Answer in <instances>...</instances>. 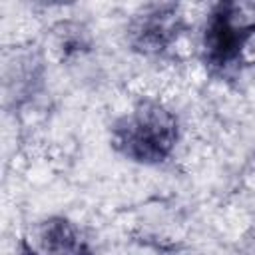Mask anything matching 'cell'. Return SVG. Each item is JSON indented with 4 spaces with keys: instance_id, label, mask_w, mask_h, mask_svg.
Wrapping results in <instances>:
<instances>
[{
    "instance_id": "5b68a950",
    "label": "cell",
    "mask_w": 255,
    "mask_h": 255,
    "mask_svg": "<svg viewBox=\"0 0 255 255\" xmlns=\"http://www.w3.org/2000/svg\"><path fill=\"white\" fill-rule=\"evenodd\" d=\"M86 239L66 215H44L32 221L18 237V255H74Z\"/></svg>"
},
{
    "instance_id": "52a82bcc",
    "label": "cell",
    "mask_w": 255,
    "mask_h": 255,
    "mask_svg": "<svg viewBox=\"0 0 255 255\" xmlns=\"http://www.w3.org/2000/svg\"><path fill=\"white\" fill-rule=\"evenodd\" d=\"M74 255H100V253H98V251H96V249L86 241V243H84V245H82Z\"/></svg>"
},
{
    "instance_id": "8992f818",
    "label": "cell",
    "mask_w": 255,
    "mask_h": 255,
    "mask_svg": "<svg viewBox=\"0 0 255 255\" xmlns=\"http://www.w3.org/2000/svg\"><path fill=\"white\" fill-rule=\"evenodd\" d=\"M40 46L48 60L58 64H72L94 50V34L86 22L64 18L48 28Z\"/></svg>"
},
{
    "instance_id": "277c9868",
    "label": "cell",
    "mask_w": 255,
    "mask_h": 255,
    "mask_svg": "<svg viewBox=\"0 0 255 255\" xmlns=\"http://www.w3.org/2000/svg\"><path fill=\"white\" fill-rule=\"evenodd\" d=\"M48 58L40 44H14L2 52V96L6 110H22L44 88Z\"/></svg>"
},
{
    "instance_id": "6da1fadb",
    "label": "cell",
    "mask_w": 255,
    "mask_h": 255,
    "mask_svg": "<svg viewBox=\"0 0 255 255\" xmlns=\"http://www.w3.org/2000/svg\"><path fill=\"white\" fill-rule=\"evenodd\" d=\"M199 58L221 82L255 74V2L219 0L209 6L199 32Z\"/></svg>"
},
{
    "instance_id": "3957f363",
    "label": "cell",
    "mask_w": 255,
    "mask_h": 255,
    "mask_svg": "<svg viewBox=\"0 0 255 255\" xmlns=\"http://www.w3.org/2000/svg\"><path fill=\"white\" fill-rule=\"evenodd\" d=\"M191 24L187 12L179 2H147L137 6L126 22V46L149 60L167 58Z\"/></svg>"
},
{
    "instance_id": "ba28073f",
    "label": "cell",
    "mask_w": 255,
    "mask_h": 255,
    "mask_svg": "<svg viewBox=\"0 0 255 255\" xmlns=\"http://www.w3.org/2000/svg\"><path fill=\"white\" fill-rule=\"evenodd\" d=\"M253 157H255V155H253Z\"/></svg>"
},
{
    "instance_id": "7a4b0ae2",
    "label": "cell",
    "mask_w": 255,
    "mask_h": 255,
    "mask_svg": "<svg viewBox=\"0 0 255 255\" xmlns=\"http://www.w3.org/2000/svg\"><path fill=\"white\" fill-rule=\"evenodd\" d=\"M181 137L173 108L153 96L137 98L110 126V147L126 161L155 167L171 159Z\"/></svg>"
}]
</instances>
